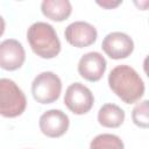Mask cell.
I'll return each mask as SVG.
<instances>
[{
    "label": "cell",
    "mask_w": 149,
    "mask_h": 149,
    "mask_svg": "<svg viewBox=\"0 0 149 149\" xmlns=\"http://www.w3.org/2000/svg\"><path fill=\"white\" fill-rule=\"evenodd\" d=\"M107 68L105 57L98 51L83 55L78 62V73L87 81H98L102 78Z\"/></svg>",
    "instance_id": "30bf717a"
},
{
    "label": "cell",
    "mask_w": 149,
    "mask_h": 149,
    "mask_svg": "<svg viewBox=\"0 0 149 149\" xmlns=\"http://www.w3.org/2000/svg\"><path fill=\"white\" fill-rule=\"evenodd\" d=\"M109 88L126 104L139 101L144 94V83L137 71L127 65L121 64L113 68L108 74Z\"/></svg>",
    "instance_id": "6da1fadb"
},
{
    "label": "cell",
    "mask_w": 149,
    "mask_h": 149,
    "mask_svg": "<svg viewBox=\"0 0 149 149\" xmlns=\"http://www.w3.org/2000/svg\"><path fill=\"white\" fill-rule=\"evenodd\" d=\"M90 149H125V144L118 135L104 133L91 141Z\"/></svg>",
    "instance_id": "4fadbf2b"
},
{
    "label": "cell",
    "mask_w": 149,
    "mask_h": 149,
    "mask_svg": "<svg viewBox=\"0 0 149 149\" xmlns=\"http://www.w3.org/2000/svg\"><path fill=\"white\" fill-rule=\"evenodd\" d=\"M26 61V51L21 42L7 38L0 43V68L6 71L20 69Z\"/></svg>",
    "instance_id": "ba28073f"
},
{
    "label": "cell",
    "mask_w": 149,
    "mask_h": 149,
    "mask_svg": "<svg viewBox=\"0 0 149 149\" xmlns=\"http://www.w3.org/2000/svg\"><path fill=\"white\" fill-rule=\"evenodd\" d=\"M5 29H6V22H5L3 17L0 15V37L3 35V33H5Z\"/></svg>",
    "instance_id": "2e32d148"
},
{
    "label": "cell",
    "mask_w": 149,
    "mask_h": 149,
    "mask_svg": "<svg viewBox=\"0 0 149 149\" xmlns=\"http://www.w3.org/2000/svg\"><path fill=\"white\" fill-rule=\"evenodd\" d=\"M101 48L109 58L122 59L130 56L134 51V41L126 33L112 31L102 40Z\"/></svg>",
    "instance_id": "8992f818"
},
{
    "label": "cell",
    "mask_w": 149,
    "mask_h": 149,
    "mask_svg": "<svg viewBox=\"0 0 149 149\" xmlns=\"http://www.w3.org/2000/svg\"><path fill=\"white\" fill-rule=\"evenodd\" d=\"M41 10L45 17L56 22H62L71 15L72 5L69 0H43Z\"/></svg>",
    "instance_id": "8fae6325"
},
{
    "label": "cell",
    "mask_w": 149,
    "mask_h": 149,
    "mask_svg": "<svg viewBox=\"0 0 149 149\" xmlns=\"http://www.w3.org/2000/svg\"><path fill=\"white\" fill-rule=\"evenodd\" d=\"M64 104L73 114L83 115L93 107L94 97L87 86L76 81L68 86L64 94Z\"/></svg>",
    "instance_id": "5b68a950"
},
{
    "label": "cell",
    "mask_w": 149,
    "mask_h": 149,
    "mask_svg": "<svg viewBox=\"0 0 149 149\" xmlns=\"http://www.w3.org/2000/svg\"><path fill=\"white\" fill-rule=\"evenodd\" d=\"M61 92L62 80L56 73L51 71H44L38 73L31 83L33 98L42 105L57 101Z\"/></svg>",
    "instance_id": "277c9868"
},
{
    "label": "cell",
    "mask_w": 149,
    "mask_h": 149,
    "mask_svg": "<svg viewBox=\"0 0 149 149\" xmlns=\"http://www.w3.org/2000/svg\"><path fill=\"white\" fill-rule=\"evenodd\" d=\"M28 43L41 58L51 59L61 52V41L55 28L43 21L34 22L27 30Z\"/></svg>",
    "instance_id": "7a4b0ae2"
},
{
    "label": "cell",
    "mask_w": 149,
    "mask_h": 149,
    "mask_svg": "<svg viewBox=\"0 0 149 149\" xmlns=\"http://www.w3.org/2000/svg\"><path fill=\"white\" fill-rule=\"evenodd\" d=\"M97 3L99 6H101L102 8H106V9H112V8H115L118 7L119 5L122 3V0H118V1H113V0H104V1H97Z\"/></svg>",
    "instance_id": "9a60e30c"
},
{
    "label": "cell",
    "mask_w": 149,
    "mask_h": 149,
    "mask_svg": "<svg viewBox=\"0 0 149 149\" xmlns=\"http://www.w3.org/2000/svg\"><path fill=\"white\" fill-rule=\"evenodd\" d=\"M65 40L76 48H86L97 41L98 31L95 27L86 21H74L64 31Z\"/></svg>",
    "instance_id": "52a82bcc"
},
{
    "label": "cell",
    "mask_w": 149,
    "mask_h": 149,
    "mask_svg": "<svg viewBox=\"0 0 149 149\" xmlns=\"http://www.w3.org/2000/svg\"><path fill=\"white\" fill-rule=\"evenodd\" d=\"M40 130L48 137H59L64 135L70 126L69 116L61 109H49L38 120Z\"/></svg>",
    "instance_id": "9c48e42d"
},
{
    "label": "cell",
    "mask_w": 149,
    "mask_h": 149,
    "mask_svg": "<svg viewBox=\"0 0 149 149\" xmlns=\"http://www.w3.org/2000/svg\"><path fill=\"white\" fill-rule=\"evenodd\" d=\"M27 107V99L17 84L9 78H0V115L20 116Z\"/></svg>",
    "instance_id": "3957f363"
},
{
    "label": "cell",
    "mask_w": 149,
    "mask_h": 149,
    "mask_svg": "<svg viewBox=\"0 0 149 149\" xmlns=\"http://www.w3.org/2000/svg\"><path fill=\"white\" fill-rule=\"evenodd\" d=\"M125 111L115 104H105L98 112V122L106 128H118L125 121Z\"/></svg>",
    "instance_id": "7c38bea8"
},
{
    "label": "cell",
    "mask_w": 149,
    "mask_h": 149,
    "mask_svg": "<svg viewBox=\"0 0 149 149\" xmlns=\"http://www.w3.org/2000/svg\"><path fill=\"white\" fill-rule=\"evenodd\" d=\"M132 120L133 122L140 128H148L149 126V108H148V100H143L133 108L132 112Z\"/></svg>",
    "instance_id": "5bb4252c"
}]
</instances>
